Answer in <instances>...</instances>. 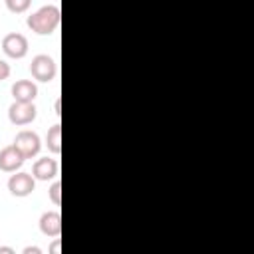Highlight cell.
Returning <instances> with one entry per match:
<instances>
[{
	"label": "cell",
	"mask_w": 254,
	"mask_h": 254,
	"mask_svg": "<svg viewBox=\"0 0 254 254\" xmlns=\"http://www.w3.org/2000/svg\"><path fill=\"white\" fill-rule=\"evenodd\" d=\"M60 20H62L60 8L54 6V4H48V6H42L40 10H36L34 14H30L26 24L32 32H36L40 36H50L58 30Z\"/></svg>",
	"instance_id": "cell-1"
},
{
	"label": "cell",
	"mask_w": 254,
	"mask_h": 254,
	"mask_svg": "<svg viewBox=\"0 0 254 254\" xmlns=\"http://www.w3.org/2000/svg\"><path fill=\"white\" fill-rule=\"evenodd\" d=\"M30 73L36 81H42V83H50L56 79L58 75V65L56 62L46 56V54H38L32 58V64H30Z\"/></svg>",
	"instance_id": "cell-2"
},
{
	"label": "cell",
	"mask_w": 254,
	"mask_h": 254,
	"mask_svg": "<svg viewBox=\"0 0 254 254\" xmlns=\"http://www.w3.org/2000/svg\"><path fill=\"white\" fill-rule=\"evenodd\" d=\"M38 115V109L34 105V101L26 103V101H14L10 107H8V119L12 125H30Z\"/></svg>",
	"instance_id": "cell-3"
},
{
	"label": "cell",
	"mask_w": 254,
	"mask_h": 254,
	"mask_svg": "<svg viewBox=\"0 0 254 254\" xmlns=\"http://www.w3.org/2000/svg\"><path fill=\"white\" fill-rule=\"evenodd\" d=\"M34 189H36V179L30 173H24V171L16 173L14 171V175H10V179H8V190H10V194H14L18 198L32 194Z\"/></svg>",
	"instance_id": "cell-4"
},
{
	"label": "cell",
	"mask_w": 254,
	"mask_h": 254,
	"mask_svg": "<svg viewBox=\"0 0 254 254\" xmlns=\"http://www.w3.org/2000/svg\"><path fill=\"white\" fill-rule=\"evenodd\" d=\"M28 38L24 34H18V32H10L2 38V50L8 58L12 60H22L26 54H28Z\"/></svg>",
	"instance_id": "cell-5"
},
{
	"label": "cell",
	"mask_w": 254,
	"mask_h": 254,
	"mask_svg": "<svg viewBox=\"0 0 254 254\" xmlns=\"http://www.w3.org/2000/svg\"><path fill=\"white\" fill-rule=\"evenodd\" d=\"M14 145L20 149V153L26 157V159H32L40 153L42 149V141H40V135L36 131H30V129H24L16 135L14 139Z\"/></svg>",
	"instance_id": "cell-6"
},
{
	"label": "cell",
	"mask_w": 254,
	"mask_h": 254,
	"mask_svg": "<svg viewBox=\"0 0 254 254\" xmlns=\"http://www.w3.org/2000/svg\"><path fill=\"white\" fill-rule=\"evenodd\" d=\"M24 161H26V157L20 153V149L14 143L0 151V171H4V173L18 171L24 165Z\"/></svg>",
	"instance_id": "cell-7"
},
{
	"label": "cell",
	"mask_w": 254,
	"mask_h": 254,
	"mask_svg": "<svg viewBox=\"0 0 254 254\" xmlns=\"http://www.w3.org/2000/svg\"><path fill=\"white\" fill-rule=\"evenodd\" d=\"M58 173H60V165L52 157H40L32 167V175L38 181H52L58 177Z\"/></svg>",
	"instance_id": "cell-8"
},
{
	"label": "cell",
	"mask_w": 254,
	"mask_h": 254,
	"mask_svg": "<svg viewBox=\"0 0 254 254\" xmlns=\"http://www.w3.org/2000/svg\"><path fill=\"white\" fill-rule=\"evenodd\" d=\"M38 226H40V232H42L44 236H48V238H58V236L62 234V216H60V212H56V210L44 212V214L40 216Z\"/></svg>",
	"instance_id": "cell-9"
},
{
	"label": "cell",
	"mask_w": 254,
	"mask_h": 254,
	"mask_svg": "<svg viewBox=\"0 0 254 254\" xmlns=\"http://www.w3.org/2000/svg\"><path fill=\"white\" fill-rule=\"evenodd\" d=\"M10 91H12L14 101H26V103H30V101H34L38 97V85L32 79H18V81H14L12 87H10Z\"/></svg>",
	"instance_id": "cell-10"
},
{
	"label": "cell",
	"mask_w": 254,
	"mask_h": 254,
	"mask_svg": "<svg viewBox=\"0 0 254 254\" xmlns=\"http://www.w3.org/2000/svg\"><path fill=\"white\" fill-rule=\"evenodd\" d=\"M46 147L54 155L62 153V125L60 123H56V125H52L48 129V133H46Z\"/></svg>",
	"instance_id": "cell-11"
},
{
	"label": "cell",
	"mask_w": 254,
	"mask_h": 254,
	"mask_svg": "<svg viewBox=\"0 0 254 254\" xmlns=\"http://www.w3.org/2000/svg\"><path fill=\"white\" fill-rule=\"evenodd\" d=\"M4 4L12 14H24L30 8L32 0H4Z\"/></svg>",
	"instance_id": "cell-12"
},
{
	"label": "cell",
	"mask_w": 254,
	"mask_h": 254,
	"mask_svg": "<svg viewBox=\"0 0 254 254\" xmlns=\"http://www.w3.org/2000/svg\"><path fill=\"white\" fill-rule=\"evenodd\" d=\"M48 194H50L52 202H54L56 206H60V204H62V183H60V181H54L52 187L48 189Z\"/></svg>",
	"instance_id": "cell-13"
},
{
	"label": "cell",
	"mask_w": 254,
	"mask_h": 254,
	"mask_svg": "<svg viewBox=\"0 0 254 254\" xmlns=\"http://www.w3.org/2000/svg\"><path fill=\"white\" fill-rule=\"evenodd\" d=\"M8 75H10V65H8L4 60H0V81L6 79Z\"/></svg>",
	"instance_id": "cell-14"
},
{
	"label": "cell",
	"mask_w": 254,
	"mask_h": 254,
	"mask_svg": "<svg viewBox=\"0 0 254 254\" xmlns=\"http://www.w3.org/2000/svg\"><path fill=\"white\" fill-rule=\"evenodd\" d=\"M22 254H42V248H38V246H26L22 250Z\"/></svg>",
	"instance_id": "cell-15"
},
{
	"label": "cell",
	"mask_w": 254,
	"mask_h": 254,
	"mask_svg": "<svg viewBox=\"0 0 254 254\" xmlns=\"http://www.w3.org/2000/svg\"><path fill=\"white\" fill-rule=\"evenodd\" d=\"M50 250H52L54 254H58V252H60V238H56V240H54V244L50 246Z\"/></svg>",
	"instance_id": "cell-16"
},
{
	"label": "cell",
	"mask_w": 254,
	"mask_h": 254,
	"mask_svg": "<svg viewBox=\"0 0 254 254\" xmlns=\"http://www.w3.org/2000/svg\"><path fill=\"white\" fill-rule=\"evenodd\" d=\"M0 254H16V252L10 246H0Z\"/></svg>",
	"instance_id": "cell-17"
},
{
	"label": "cell",
	"mask_w": 254,
	"mask_h": 254,
	"mask_svg": "<svg viewBox=\"0 0 254 254\" xmlns=\"http://www.w3.org/2000/svg\"><path fill=\"white\" fill-rule=\"evenodd\" d=\"M56 115H62V111H60V99L56 101Z\"/></svg>",
	"instance_id": "cell-18"
}]
</instances>
